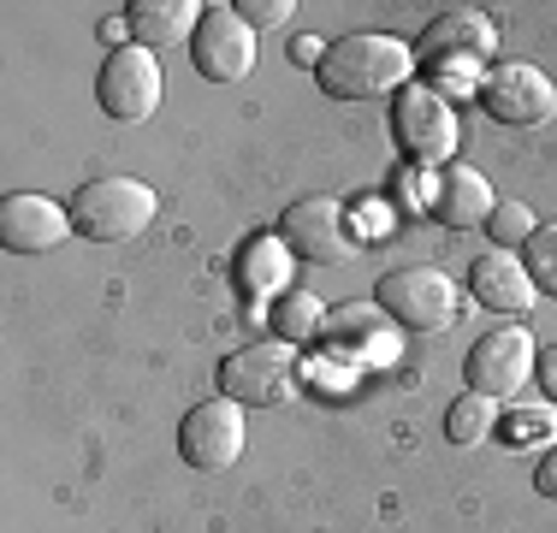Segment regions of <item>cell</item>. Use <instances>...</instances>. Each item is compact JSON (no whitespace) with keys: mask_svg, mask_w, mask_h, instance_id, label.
I'll use <instances>...</instances> for the list:
<instances>
[{"mask_svg":"<svg viewBox=\"0 0 557 533\" xmlns=\"http://www.w3.org/2000/svg\"><path fill=\"white\" fill-rule=\"evenodd\" d=\"M321 42H314V36H302V42H297V65H314V72H321Z\"/></svg>","mask_w":557,"mask_h":533,"instance_id":"4316f807","label":"cell"},{"mask_svg":"<svg viewBox=\"0 0 557 533\" xmlns=\"http://www.w3.org/2000/svg\"><path fill=\"white\" fill-rule=\"evenodd\" d=\"M469 297L493 314H528L540 302V290L510 249H486V256H474V266H469Z\"/></svg>","mask_w":557,"mask_h":533,"instance_id":"9a60e30c","label":"cell"},{"mask_svg":"<svg viewBox=\"0 0 557 533\" xmlns=\"http://www.w3.org/2000/svg\"><path fill=\"white\" fill-rule=\"evenodd\" d=\"M297 392V344H237L220 362V397L244 409H273Z\"/></svg>","mask_w":557,"mask_h":533,"instance_id":"8992f818","label":"cell"},{"mask_svg":"<svg viewBox=\"0 0 557 533\" xmlns=\"http://www.w3.org/2000/svg\"><path fill=\"white\" fill-rule=\"evenodd\" d=\"M96 101L101 113L119 119V125H143V119L161 107V65H154L149 48H113L101 60V77H96Z\"/></svg>","mask_w":557,"mask_h":533,"instance_id":"ba28073f","label":"cell"},{"mask_svg":"<svg viewBox=\"0 0 557 533\" xmlns=\"http://www.w3.org/2000/svg\"><path fill=\"white\" fill-rule=\"evenodd\" d=\"M326 314L333 309H321L314 290H285V297L273 302V338L278 344H314L326 332Z\"/></svg>","mask_w":557,"mask_h":533,"instance_id":"ac0fdd59","label":"cell"},{"mask_svg":"<svg viewBox=\"0 0 557 533\" xmlns=\"http://www.w3.org/2000/svg\"><path fill=\"white\" fill-rule=\"evenodd\" d=\"M208 7H196V0H131L125 7V30L137 48H172L184 42V36H196V24H202Z\"/></svg>","mask_w":557,"mask_h":533,"instance_id":"e0dca14e","label":"cell"},{"mask_svg":"<svg viewBox=\"0 0 557 533\" xmlns=\"http://www.w3.org/2000/svg\"><path fill=\"white\" fill-rule=\"evenodd\" d=\"M534 373H540V385H546V392H552V404H557V344H552V350L534 362Z\"/></svg>","mask_w":557,"mask_h":533,"instance_id":"484cf974","label":"cell"},{"mask_svg":"<svg viewBox=\"0 0 557 533\" xmlns=\"http://www.w3.org/2000/svg\"><path fill=\"white\" fill-rule=\"evenodd\" d=\"M244 404H232V397H208V404H196L190 416L178 421V450L190 469L202 474H225L237 457H244Z\"/></svg>","mask_w":557,"mask_h":533,"instance_id":"9c48e42d","label":"cell"},{"mask_svg":"<svg viewBox=\"0 0 557 533\" xmlns=\"http://www.w3.org/2000/svg\"><path fill=\"white\" fill-rule=\"evenodd\" d=\"M428 208H433V220H440L445 232H474V225L493 220L498 196H493V184H486V172L450 160V166H440V184L428 190Z\"/></svg>","mask_w":557,"mask_h":533,"instance_id":"5bb4252c","label":"cell"},{"mask_svg":"<svg viewBox=\"0 0 557 533\" xmlns=\"http://www.w3.org/2000/svg\"><path fill=\"white\" fill-rule=\"evenodd\" d=\"M285 256H290V249L278 244L273 232L249 237V244H244V266H237V273H244V285H249V297H273L278 278H285Z\"/></svg>","mask_w":557,"mask_h":533,"instance_id":"ffe728a7","label":"cell"},{"mask_svg":"<svg viewBox=\"0 0 557 533\" xmlns=\"http://www.w3.org/2000/svg\"><path fill=\"white\" fill-rule=\"evenodd\" d=\"M190 53H196V72H202L208 84H237V77H249V65H256V30H249L232 7H208L202 24H196V36H190Z\"/></svg>","mask_w":557,"mask_h":533,"instance_id":"7c38bea8","label":"cell"},{"mask_svg":"<svg viewBox=\"0 0 557 533\" xmlns=\"http://www.w3.org/2000/svg\"><path fill=\"white\" fill-rule=\"evenodd\" d=\"M278 244L302 261L344 266V261H356V225H350V213H344V202H333V196H302V202H290L285 220H278Z\"/></svg>","mask_w":557,"mask_h":533,"instance_id":"52a82bcc","label":"cell"},{"mask_svg":"<svg viewBox=\"0 0 557 533\" xmlns=\"http://www.w3.org/2000/svg\"><path fill=\"white\" fill-rule=\"evenodd\" d=\"M314 77H321V89L333 101L397 96V89H409V77H416V48L397 42V36H380V30H350V36H338V42H326Z\"/></svg>","mask_w":557,"mask_h":533,"instance_id":"6da1fadb","label":"cell"},{"mask_svg":"<svg viewBox=\"0 0 557 533\" xmlns=\"http://www.w3.org/2000/svg\"><path fill=\"white\" fill-rule=\"evenodd\" d=\"M557 445V404H522L510 409V421H504V445L510 450H528V445Z\"/></svg>","mask_w":557,"mask_h":533,"instance_id":"44dd1931","label":"cell"},{"mask_svg":"<svg viewBox=\"0 0 557 533\" xmlns=\"http://www.w3.org/2000/svg\"><path fill=\"white\" fill-rule=\"evenodd\" d=\"M481 107L498 125H546L557 113V84L528 60H498L481 77Z\"/></svg>","mask_w":557,"mask_h":533,"instance_id":"30bf717a","label":"cell"},{"mask_svg":"<svg viewBox=\"0 0 557 533\" xmlns=\"http://www.w3.org/2000/svg\"><path fill=\"white\" fill-rule=\"evenodd\" d=\"M486 232H493V244H498V249H522L528 237L540 232V225H534V213H528L522 202H498V208H493V220H486Z\"/></svg>","mask_w":557,"mask_h":533,"instance_id":"603a6c76","label":"cell"},{"mask_svg":"<svg viewBox=\"0 0 557 533\" xmlns=\"http://www.w3.org/2000/svg\"><path fill=\"white\" fill-rule=\"evenodd\" d=\"M392 131H397V149L409 154V166H450V154H457V137H462L457 107H450L433 84L397 89Z\"/></svg>","mask_w":557,"mask_h":533,"instance_id":"5b68a950","label":"cell"},{"mask_svg":"<svg viewBox=\"0 0 557 533\" xmlns=\"http://www.w3.org/2000/svg\"><path fill=\"white\" fill-rule=\"evenodd\" d=\"M493 53H498L493 18H486L481 7H469V12H440V18L421 30L416 65L433 77V89L450 101L457 89H469V72H474V65H486Z\"/></svg>","mask_w":557,"mask_h":533,"instance_id":"7a4b0ae2","label":"cell"},{"mask_svg":"<svg viewBox=\"0 0 557 533\" xmlns=\"http://www.w3.org/2000/svg\"><path fill=\"white\" fill-rule=\"evenodd\" d=\"M154 190L143 178H89L84 190L72 196V225L77 237H89V244H131L137 232H149L154 220Z\"/></svg>","mask_w":557,"mask_h":533,"instance_id":"277c9868","label":"cell"},{"mask_svg":"<svg viewBox=\"0 0 557 533\" xmlns=\"http://www.w3.org/2000/svg\"><path fill=\"white\" fill-rule=\"evenodd\" d=\"M326 350L338 356V362H368V356H386V344H392V320L386 309H368V302H344V309L326 314Z\"/></svg>","mask_w":557,"mask_h":533,"instance_id":"2e32d148","label":"cell"},{"mask_svg":"<svg viewBox=\"0 0 557 533\" xmlns=\"http://www.w3.org/2000/svg\"><path fill=\"white\" fill-rule=\"evenodd\" d=\"M72 208L48 202L42 190H18L0 202V249L12 256H42V249H60L72 237Z\"/></svg>","mask_w":557,"mask_h":533,"instance_id":"4fadbf2b","label":"cell"},{"mask_svg":"<svg viewBox=\"0 0 557 533\" xmlns=\"http://www.w3.org/2000/svg\"><path fill=\"white\" fill-rule=\"evenodd\" d=\"M232 12L249 24V30H273V24H285L297 7H290V0H237Z\"/></svg>","mask_w":557,"mask_h":533,"instance_id":"cb8c5ba5","label":"cell"},{"mask_svg":"<svg viewBox=\"0 0 557 533\" xmlns=\"http://www.w3.org/2000/svg\"><path fill=\"white\" fill-rule=\"evenodd\" d=\"M498 433V404L493 397H474V392H462L457 404L445 409V438L450 445H481V438H493Z\"/></svg>","mask_w":557,"mask_h":533,"instance_id":"d6986e66","label":"cell"},{"mask_svg":"<svg viewBox=\"0 0 557 533\" xmlns=\"http://www.w3.org/2000/svg\"><path fill=\"white\" fill-rule=\"evenodd\" d=\"M528 373H534V338H528L522 326H498L486 332L481 344L469 350V362H462V380H469L474 397H510L528 385Z\"/></svg>","mask_w":557,"mask_h":533,"instance_id":"8fae6325","label":"cell"},{"mask_svg":"<svg viewBox=\"0 0 557 533\" xmlns=\"http://www.w3.org/2000/svg\"><path fill=\"white\" fill-rule=\"evenodd\" d=\"M534 486L546 492V498H557V445L546 450V457H540V469H534Z\"/></svg>","mask_w":557,"mask_h":533,"instance_id":"d4e9b609","label":"cell"},{"mask_svg":"<svg viewBox=\"0 0 557 533\" xmlns=\"http://www.w3.org/2000/svg\"><path fill=\"white\" fill-rule=\"evenodd\" d=\"M374 302L386 309L392 326L404 332H445L450 320L462 314V290L457 278L445 273V266H392V273H380L374 285Z\"/></svg>","mask_w":557,"mask_h":533,"instance_id":"3957f363","label":"cell"},{"mask_svg":"<svg viewBox=\"0 0 557 533\" xmlns=\"http://www.w3.org/2000/svg\"><path fill=\"white\" fill-rule=\"evenodd\" d=\"M522 249H528L522 266H528V278H534V290L557 297V225H540V232L528 237Z\"/></svg>","mask_w":557,"mask_h":533,"instance_id":"7402d4cb","label":"cell"}]
</instances>
